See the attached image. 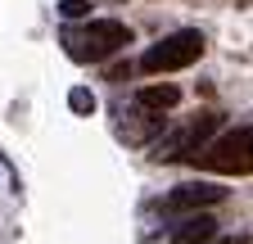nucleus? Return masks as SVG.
I'll use <instances>...</instances> for the list:
<instances>
[{
	"label": "nucleus",
	"mask_w": 253,
	"mask_h": 244,
	"mask_svg": "<svg viewBox=\"0 0 253 244\" xmlns=\"http://www.w3.org/2000/svg\"><path fill=\"white\" fill-rule=\"evenodd\" d=\"M63 45H68V54L77 64H104V59H113L131 45V27L122 18H90L86 14L82 27H63Z\"/></svg>",
	"instance_id": "nucleus-1"
},
{
	"label": "nucleus",
	"mask_w": 253,
	"mask_h": 244,
	"mask_svg": "<svg viewBox=\"0 0 253 244\" xmlns=\"http://www.w3.org/2000/svg\"><path fill=\"white\" fill-rule=\"evenodd\" d=\"M249 140H253L249 122H240V127L221 131L217 140H204L195 154H185V159L195 163V167H204V172H217V176H249V167H253Z\"/></svg>",
	"instance_id": "nucleus-2"
},
{
	"label": "nucleus",
	"mask_w": 253,
	"mask_h": 244,
	"mask_svg": "<svg viewBox=\"0 0 253 244\" xmlns=\"http://www.w3.org/2000/svg\"><path fill=\"white\" fill-rule=\"evenodd\" d=\"M204 50H208V41H204L199 27H176V32H168L158 45H149L140 54V73H154V77L158 73H181L190 64H199Z\"/></svg>",
	"instance_id": "nucleus-3"
},
{
	"label": "nucleus",
	"mask_w": 253,
	"mask_h": 244,
	"mask_svg": "<svg viewBox=\"0 0 253 244\" xmlns=\"http://www.w3.org/2000/svg\"><path fill=\"white\" fill-rule=\"evenodd\" d=\"M217 127H221V113H212V109L185 118L181 127H163V131L154 136V163H176V159H185V154H195V149H199Z\"/></svg>",
	"instance_id": "nucleus-4"
},
{
	"label": "nucleus",
	"mask_w": 253,
	"mask_h": 244,
	"mask_svg": "<svg viewBox=\"0 0 253 244\" xmlns=\"http://www.w3.org/2000/svg\"><path fill=\"white\" fill-rule=\"evenodd\" d=\"M226 199V186H217V181H185V186L168 190L158 212H195V208H212Z\"/></svg>",
	"instance_id": "nucleus-5"
},
{
	"label": "nucleus",
	"mask_w": 253,
	"mask_h": 244,
	"mask_svg": "<svg viewBox=\"0 0 253 244\" xmlns=\"http://www.w3.org/2000/svg\"><path fill=\"white\" fill-rule=\"evenodd\" d=\"M217 235V217L208 208H195V212H185V217L168 231V244H208Z\"/></svg>",
	"instance_id": "nucleus-6"
},
{
	"label": "nucleus",
	"mask_w": 253,
	"mask_h": 244,
	"mask_svg": "<svg viewBox=\"0 0 253 244\" xmlns=\"http://www.w3.org/2000/svg\"><path fill=\"white\" fill-rule=\"evenodd\" d=\"M126 118V113H122ZM168 127V118L163 113H158V109H145V104H131V118H126L122 122V136L126 140H131V145H149L158 131H163Z\"/></svg>",
	"instance_id": "nucleus-7"
},
{
	"label": "nucleus",
	"mask_w": 253,
	"mask_h": 244,
	"mask_svg": "<svg viewBox=\"0 0 253 244\" xmlns=\"http://www.w3.org/2000/svg\"><path fill=\"white\" fill-rule=\"evenodd\" d=\"M136 104L168 113V109H176V104H181V90H176L172 81H149V86H140V90H136Z\"/></svg>",
	"instance_id": "nucleus-8"
},
{
	"label": "nucleus",
	"mask_w": 253,
	"mask_h": 244,
	"mask_svg": "<svg viewBox=\"0 0 253 244\" xmlns=\"http://www.w3.org/2000/svg\"><path fill=\"white\" fill-rule=\"evenodd\" d=\"M95 104H100V100H95V90H90V86H73V90H68V109H73V113L90 118Z\"/></svg>",
	"instance_id": "nucleus-9"
},
{
	"label": "nucleus",
	"mask_w": 253,
	"mask_h": 244,
	"mask_svg": "<svg viewBox=\"0 0 253 244\" xmlns=\"http://www.w3.org/2000/svg\"><path fill=\"white\" fill-rule=\"evenodd\" d=\"M59 14L68 18V23H77V18L90 14V0H59Z\"/></svg>",
	"instance_id": "nucleus-10"
},
{
	"label": "nucleus",
	"mask_w": 253,
	"mask_h": 244,
	"mask_svg": "<svg viewBox=\"0 0 253 244\" xmlns=\"http://www.w3.org/2000/svg\"><path fill=\"white\" fill-rule=\"evenodd\" d=\"M109 77H113V81H122V77H131V64H118V68H109Z\"/></svg>",
	"instance_id": "nucleus-11"
},
{
	"label": "nucleus",
	"mask_w": 253,
	"mask_h": 244,
	"mask_svg": "<svg viewBox=\"0 0 253 244\" xmlns=\"http://www.w3.org/2000/svg\"><path fill=\"white\" fill-rule=\"evenodd\" d=\"M208 244H249V235H226V240H217V235H212Z\"/></svg>",
	"instance_id": "nucleus-12"
}]
</instances>
